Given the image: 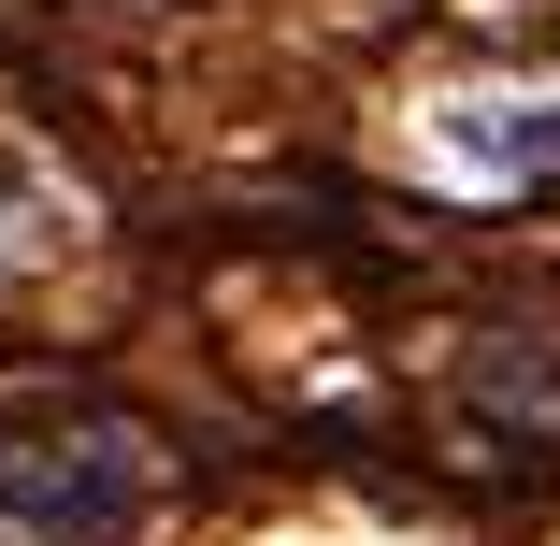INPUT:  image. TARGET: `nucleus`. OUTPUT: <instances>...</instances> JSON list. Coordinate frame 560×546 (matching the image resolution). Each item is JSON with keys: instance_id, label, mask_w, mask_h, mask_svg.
Segmentation results:
<instances>
[{"instance_id": "obj_1", "label": "nucleus", "mask_w": 560, "mask_h": 546, "mask_svg": "<svg viewBox=\"0 0 560 546\" xmlns=\"http://www.w3.org/2000/svg\"><path fill=\"white\" fill-rule=\"evenodd\" d=\"M144 503L130 431H44V446H0V532L30 546H116Z\"/></svg>"}]
</instances>
